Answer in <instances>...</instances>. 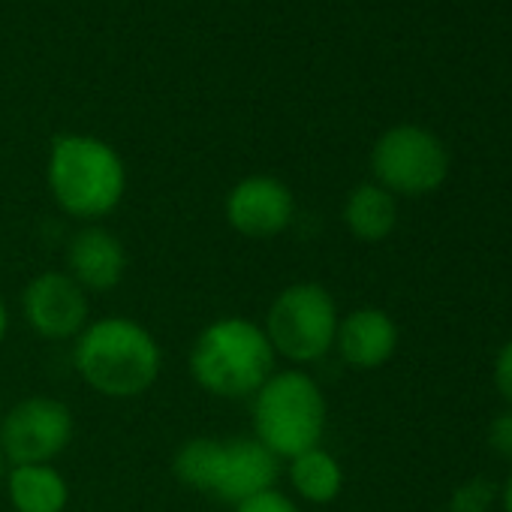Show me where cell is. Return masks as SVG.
<instances>
[{"instance_id": "6da1fadb", "label": "cell", "mask_w": 512, "mask_h": 512, "mask_svg": "<svg viewBox=\"0 0 512 512\" xmlns=\"http://www.w3.org/2000/svg\"><path fill=\"white\" fill-rule=\"evenodd\" d=\"M79 380L112 401H133L154 389L163 371V347L139 320L106 314L85 326L73 341Z\"/></svg>"}, {"instance_id": "7a4b0ae2", "label": "cell", "mask_w": 512, "mask_h": 512, "mask_svg": "<svg viewBox=\"0 0 512 512\" xmlns=\"http://www.w3.org/2000/svg\"><path fill=\"white\" fill-rule=\"evenodd\" d=\"M187 371L211 398L250 401L253 392L278 371V356L263 323L226 314L202 326L193 338Z\"/></svg>"}, {"instance_id": "3957f363", "label": "cell", "mask_w": 512, "mask_h": 512, "mask_svg": "<svg viewBox=\"0 0 512 512\" xmlns=\"http://www.w3.org/2000/svg\"><path fill=\"white\" fill-rule=\"evenodd\" d=\"M172 476L229 506L269 491L281 479V458H275L253 434L190 437L172 455Z\"/></svg>"}, {"instance_id": "277c9868", "label": "cell", "mask_w": 512, "mask_h": 512, "mask_svg": "<svg viewBox=\"0 0 512 512\" xmlns=\"http://www.w3.org/2000/svg\"><path fill=\"white\" fill-rule=\"evenodd\" d=\"M46 184L67 217L100 223L124 202L127 166L109 142L88 133H64L49 148Z\"/></svg>"}, {"instance_id": "5b68a950", "label": "cell", "mask_w": 512, "mask_h": 512, "mask_svg": "<svg viewBox=\"0 0 512 512\" xmlns=\"http://www.w3.org/2000/svg\"><path fill=\"white\" fill-rule=\"evenodd\" d=\"M326 425V392L305 368H278L250 398V434L281 461L323 446Z\"/></svg>"}, {"instance_id": "8992f818", "label": "cell", "mask_w": 512, "mask_h": 512, "mask_svg": "<svg viewBox=\"0 0 512 512\" xmlns=\"http://www.w3.org/2000/svg\"><path fill=\"white\" fill-rule=\"evenodd\" d=\"M341 311L329 287L317 281H296L284 287L263 320L275 356L293 368L314 365L335 350Z\"/></svg>"}, {"instance_id": "52a82bcc", "label": "cell", "mask_w": 512, "mask_h": 512, "mask_svg": "<svg viewBox=\"0 0 512 512\" xmlns=\"http://www.w3.org/2000/svg\"><path fill=\"white\" fill-rule=\"evenodd\" d=\"M371 172L395 199L428 196L449 178V151L437 133L419 124H395L374 142Z\"/></svg>"}, {"instance_id": "ba28073f", "label": "cell", "mask_w": 512, "mask_h": 512, "mask_svg": "<svg viewBox=\"0 0 512 512\" xmlns=\"http://www.w3.org/2000/svg\"><path fill=\"white\" fill-rule=\"evenodd\" d=\"M76 437V416L55 395H28L0 416V455L13 464H55Z\"/></svg>"}, {"instance_id": "9c48e42d", "label": "cell", "mask_w": 512, "mask_h": 512, "mask_svg": "<svg viewBox=\"0 0 512 512\" xmlns=\"http://www.w3.org/2000/svg\"><path fill=\"white\" fill-rule=\"evenodd\" d=\"M223 217L241 238L266 241L284 235L296 220V196L287 181L269 172L244 175L223 199Z\"/></svg>"}, {"instance_id": "30bf717a", "label": "cell", "mask_w": 512, "mask_h": 512, "mask_svg": "<svg viewBox=\"0 0 512 512\" xmlns=\"http://www.w3.org/2000/svg\"><path fill=\"white\" fill-rule=\"evenodd\" d=\"M22 317L43 341H76L91 323V299L64 269H49L22 290Z\"/></svg>"}, {"instance_id": "8fae6325", "label": "cell", "mask_w": 512, "mask_h": 512, "mask_svg": "<svg viewBox=\"0 0 512 512\" xmlns=\"http://www.w3.org/2000/svg\"><path fill=\"white\" fill-rule=\"evenodd\" d=\"M127 247L124 241L103 223H82L64 250V272L91 296V293H112L121 287L127 275Z\"/></svg>"}, {"instance_id": "7c38bea8", "label": "cell", "mask_w": 512, "mask_h": 512, "mask_svg": "<svg viewBox=\"0 0 512 512\" xmlns=\"http://www.w3.org/2000/svg\"><path fill=\"white\" fill-rule=\"evenodd\" d=\"M398 326L383 308H353L341 314L335 353L353 371H377L398 350Z\"/></svg>"}, {"instance_id": "4fadbf2b", "label": "cell", "mask_w": 512, "mask_h": 512, "mask_svg": "<svg viewBox=\"0 0 512 512\" xmlns=\"http://www.w3.org/2000/svg\"><path fill=\"white\" fill-rule=\"evenodd\" d=\"M13 512H67L70 482L55 464H13L4 473Z\"/></svg>"}, {"instance_id": "5bb4252c", "label": "cell", "mask_w": 512, "mask_h": 512, "mask_svg": "<svg viewBox=\"0 0 512 512\" xmlns=\"http://www.w3.org/2000/svg\"><path fill=\"white\" fill-rule=\"evenodd\" d=\"M341 220L353 238L365 244H380L398 226V199L377 181L356 184L344 199Z\"/></svg>"}, {"instance_id": "9a60e30c", "label": "cell", "mask_w": 512, "mask_h": 512, "mask_svg": "<svg viewBox=\"0 0 512 512\" xmlns=\"http://www.w3.org/2000/svg\"><path fill=\"white\" fill-rule=\"evenodd\" d=\"M287 479H290L293 494L314 506H326V503L338 500L344 491V467L323 446L293 455L287 461Z\"/></svg>"}, {"instance_id": "2e32d148", "label": "cell", "mask_w": 512, "mask_h": 512, "mask_svg": "<svg viewBox=\"0 0 512 512\" xmlns=\"http://www.w3.org/2000/svg\"><path fill=\"white\" fill-rule=\"evenodd\" d=\"M500 497V488L488 476H473L464 479L452 497H449V512H491L494 500Z\"/></svg>"}, {"instance_id": "e0dca14e", "label": "cell", "mask_w": 512, "mask_h": 512, "mask_svg": "<svg viewBox=\"0 0 512 512\" xmlns=\"http://www.w3.org/2000/svg\"><path fill=\"white\" fill-rule=\"evenodd\" d=\"M232 512H302L296 497L281 491L278 485L269 488V491H260V494H253L241 503L232 506Z\"/></svg>"}, {"instance_id": "ac0fdd59", "label": "cell", "mask_w": 512, "mask_h": 512, "mask_svg": "<svg viewBox=\"0 0 512 512\" xmlns=\"http://www.w3.org/2000/svg\"><path fill=\"white\" fill-rule=\"evenodd\" d=\"M488 446L497 455L512 461V407L491 419V425H488Z\"/></svg>"}, {"instance_id": "d6986e66", "label": "cell", "mask_w": 512, "mask_h": 512, "mask_svg": "<svg viewBox=\"0 0 512 512\" xmlns=\"http://www.w3.org/2000/svg\"><path fill=\"white\" fill-rule=\"evenodd\" d=\"M494 386L512 404V341H506L494 359Z\"/></svg>"}, {"instance_id": "ffe728a7", "label": "cell", "mask_w": 512, "mask_h": 512, "mask_svg": "<svg viewBox=\"0 0 512 512\" xmlns=\"http://www.w3.org/2000/svg\"><path fill=\"white\" fill-rule=\"evenodd\" d=\"M7 335H10V308L4 302V293H0V347H4Z\"/></svg>"}, {"instance_id": "44dd1931", "label": "cell", "mask_w": 512, "mask_h": 512, "mask_svg": "<svg viewBox=\"0 0 512 512\" xmlns=\"http://www.w3.org/2000/svg\"><path fill=\"white\" fill-rule=\"evenodd\" d=\"M500 500H503V512H512V470H509V476H506V482L500 488Z\"/></svg>"}, {"instance_id": "7402d4cb", "label": "cell", "mask_w": 512, "mask_h": 512, "mask_svg": "<svg viewBox=\"0 0 512 512\" xmlns=\"http://www.w3.org/2000/svg\"><path fill=\"white\" fill-rule=\"evenodd\" d=\"M4 473H7V461H4V455H0V479H4Z\"/></svg>"}, {"instance_id": "603a6c76", "label": "cell", "mask_w": 512, "mask_h": 512, "mask_svg": "<svg viewBox=\"0 0 512 512\" xmlns=\"http://www.w3.org/2000/svg\"><path fill=\"white\" fill-rule=\"evenodd\" d=\"M0 416H4V404H0Z\"/></svg>"}]
</instances>
